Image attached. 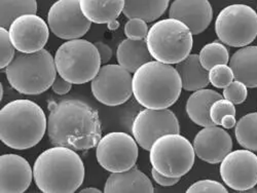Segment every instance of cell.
Returning <instances> with one entry per match:
<instances>
[{
	"instance_id": "obj_12",
	"label": "cell",
	"mask_w": 257,
	"mask_h": 193,
	"mask_svg": "<svg viewBox=\"0 0 257 193\" xmlns=\"http://www.w3.org/2000/svg\"><path fill=\"white\" fill-rule=\"evenodd\" d=\"M179 134V121L173 111L146 108L140 111L132 124V135L138 145L149 151L154 142L166 134Z\"/></svg>"
},
{
	"instance_id": "obj_40",
	"label": "cell",
	"mask_w": 257,
	"mask_h": 193,
	"mask_svg": "<svg viewBox=\"0 0 257 193\" xmlns=\"http://www.w3.org/2000/svg\"><path fill=\"white\" fill-rule=\"evenodd\" d=\"M79 192H81V193H87V192H95V193H100V192H102L100 189H98V188H95V187H88V188H83V189H81Z\"/></svg>"
},
{
	"instance_id": "obj_8",
	"label": "cell",
	"mask_w": 257,
	"mask_h": 193,
	"mask_svg": "<svg viewBox=\"0 0 257 193\" xmlns=\"http://www.w3.org/2000/svg\"><path fill=\"white\" fill-rule=\"evenodd\" d=\"M196 152L192 145L180 134H166L158 138L149 150V160L161 174L181 178L194 166Z\"/></svg>"
},
{
	"instance_id": "obj_41",
	"label": "cell",
	"mask_w": 257,
	"mask_h": 193,
	"mask_svg": "<svg viewBox=\"0 0 257 193\" xmlns=\"http://www.w3.org/2000/svg\"><path fill=\"white\" fill-rule=\"evenodd\" d=\"M0 89H2V93H0V98H4V85L0 84Z\"/></svg>"
},
{
	"instance_id": "obj_26",
	"label": "cell",
	"mask_w": 257,
	"mask_h": 193,
	"mask_svg": "<svg viewBox=\"0 0 257 193\" xmlns=\"http://www.w3.org/2000/svg\"><path fill=\"white\" fill-rule=\"evenodd\" d=\"M36 12V0H0V27L10 28L18 17Z\"/></svg>"
},
{
	"instance_id": "obj_23",
	"label": "cell",
	"mask_w": 257,
	"mask_h": 193,
	"mask_svg": "<svg viewBox=\"0 0 257 193\" xmlns=\"http://www.w3.org/2000/svg\"><path fill=\"white\" fill-rule=\"evenodd\" d=\"M116 59L119 65L131 73H134L143 64L154 60L145 39L132 40L128 38L118 45Z\"/></svg>"
},
{
	"instance_id": "obj_3",
	"label": "cell",
	"mask_w": 257,
	"mask_h": 193,
	"mask_svg": "<svg viewBox=\"0 0 257 193\" xmlns=\"http://www.w3.org/2000/svg\"><path fill=\"white\" fill-rule=\"evenodd\" d=\"M47 130L45 111L31 100L11 101L0 110V140L12 149L26 150L36 146Z\"/></svg>"
},
{
	"instance_id": "obj_24",
	"label": "cell",
	"mask_w": 257,
	"mask_h": 193,
	"mask_svg": "<svg viewBox=\"0 0 257 193\" xmlns=\"http://www.w3.org/2000/svg\"><path fill=\"white\" fill-rule=\"evenodd\" d=\"M83 15L95 24H108L122 13L124 0H79Z\"/></svg>"
},
{
	"instance_id": "obj_25",
	"label": "cell",
	"mask_w": 257,
	"mask_h": 193,
	"mask_svg": "<svg viewBox=\"0 0 257 193\" xmlns=\"http://www.w3.org/2000/svg\"><path fill=\"white\" fill-rule=\"evenodd\" d=\"M169 3L170 0H124L122 13L127 19L139 18L151 23L165 14Z\"/></svg>"
},
{
	"instance_id": "obj_13",
	"label": "cell",
	"mask_w": 257,
	"mask_h": 193,
	"mask_svg": "<svg viewBox=\"0 0 257 193\" xmlns=\"http://www.w3.org/2000/svg\"><path fill=\"white\" fill-rule=\"evenodd\" d=\"M92 22L81 11L79 0H57L48 13V25L54 35L71 40L85 35Z\"/></svg>"
},
{
	"instance_id": "obj_39",
	"label": "cell",
	"mask_w": 257,
	"mask_h": 193,
	"mask_svg": "<svg viewBox=\"0 0 257 193\" xmlns=\"http://www.w3.org/2000/svg\"><path fill=\"white\" fill-rule=\"evenodd\" d=\"M107 27H108V29L111 30V31L116 30V29H118V27H119V22H118L117 20L111 21V22H109L108 24H107Z\"/></svg>"
},
{
	"instance_id": "obj_2",
	"label": "cell",
	"mask_w": 257,
	"mask_h": 193,
	"mask_svg": "<svg viewBox=\"0 0 257 193\" xmlns=\"http://www.w3.org/2000/svg\"><path fill=\"white\" fill-rule=\"evenodd\" d=\"M84 164L73 149L54 146L41 152L33 165V179L44 193H72L84 180Z\"/></svg>"
},
{
	"instance_id": "obj_32",
	"label": "cell",
	"mask_w": 257,
	"mask_h": 193,
	"mask_svg": "<svg viewBox=\"0 0 257 193\" xmlns=\"http://www.w3.org/2000/svg\"><path fill=\"white\" fill-rule=\"evenodd\" d=\"M226 114L235 115L234 104L225 98H221L214 102L210 109V117L215 125H220L221 119Z\"/></svg>"
},
{
	"instance_id": "obj_14",
	"label": "cell",
	"mask_w": 257,
	"mask_h": 193,
	"mask_svg": "<svg viewBox=\"0 0 257 193\" xmlns=\"http://www.w3.org/2000/svg\"><path fill=\"white\" fill-rule=\"evenodd\" d=\"M219 171L226 186L247 191L257 185V155L245 148L230 151L220 162Z\"/></svg>"
},
{
	"instance_id": "obj_38",
	"label": "cell",
	"mask_w": 257,
	"mask_h": 193,
	"mask_svg": "<svg viewBox=\"0 0 257 193\" xmlns=\"http://www.w3.org/2000/svg\"><path fill=\"white\" fill-rule=\"evenodd\" d=\"M237 124V120H235V115L233 114H226L222 117L220 125L223 128H232Z\"/></svg>"
},
{
	"instance_id": "obj_37",
	"label": "cell",
	"mask_w": 257,
	"mask_h": 193,
	"mask_svg": "<svg viewBox=\"0 0 257 193\" xmlns=\"http://www.w3.org/2000/svg\"><path fill=\"white\" fill-rule=\"evenodd\" d=\"M100 54L102 64H106L107 62H109L112 58V50L110 49L109 46H107L106 44H103L101 41H97L94 44Z\"/></svg>"
},
{
	"instance_id": "obj_19",
	"label": "cell",
	"mask_w": 257,
	"mask_h": 193,
	"mask_svg": "<svg viewBox=\"0 0 257 193\" xmlns=\"http://www.w3.org/2000/svg\"><path fill=\"white\" fill-rule=\"evenodd\" d=\"M104 192L153 193L155 192V188L149 178L134 165L130 169L111 173L104 185Z\"/></svg>"
},
{
	"instance_id": "obj_7",
	"label": "cell",
	"mask_w": 257,
	"mask_h": 193,
	"mask_svg": "<svg viewBox=\"0 0 257 193\" xmlns=\"http://www.w3.org/2000/svg\"><path fill=\"white\" fill-rule=\"evenodd\" d=\"M57 72L72 84L92 81L101 68V57L92 42L77 38L64 42L55 54Z\"/></svg>"
},
{
	"instance_id": "obj_30",
	"label": "cell",
	"mask_w": 257,
	"mask_h": 193,
	"mask_svg": "<svg viewBox=\"0 0 257 193\" xmlns=\"http://www.w3.org/2000/svg\"><path fill=\"white\" fill-rule=\"evenodd\" d=\"M15 47L12 44L9 30L0 27V69L5 70L15 58Z\"/></svg>"
},
{
	"instance_id": "obj_34",
	"label": "cell",
	"mask_w": 257,
	"mask_h": 193,
	"mask_svg": "<svg viewBox=\"0 0 257 193\" xmlns=\"http://www.w3.org/2000/svg\"><path fill=\"white\" fill-rule=\"evenodd\" d=\"M187 193H201V192H219L227 193V189L221 183L214 180H200L189 186Z\"/></svg>"
},
{
	"instance_id": "obj_15",
	"label": "cell",
	"mask_w": 257,
	"mask_h": 193,
	"mask_svg": "<svg viewBox=\"0 0 257 193\" xmlns=\"http://www.w3.org/2000/svg\"><path fill=\"white\" fill-rule=\"evenodd\" d=\"M10 38L15 49L21 53H35L47 45L50 27L36 14L18 17L9 28Z\"/></svg>"
},
{
	"instance_id": "obj_11",
	"label": "cell",
	"mask_w": 257,
	"mask_h": 193,
	"mask_svg": "<svg viewBox=\"0 0 257 193\" xmlns=\"http://www.w3.org/2000/svg\"><path fill=\"white\" fill-rule=\"evenodd\" d=\"M93 96L106 106H118L133 95V76L122 66L108 64L100 68L91 81Z\"/></svg>"
},
{
	"instance_id": "obj_31",
	"label": "cell",
	"mask_w": 257,
	"mask_h": 193,
	"mask_svg": "<svg viewBox=\"0 0 257 193\" xmlns=\"http://www.w3.org/2000/svg\"><path fill=\"white\" fill-rule=\"evenodd\" d=\"M223 98L232 102L234 105L242 104L248 96V88L245 83L239 80H233L223 89Z\"/></svg>"
},
{
	"instance_id": "obj_33",
	"label": "cell",
	"mask_w": 257,
	"mask_h": 193,
	"mask_svg": "<svg viewBox=\"0 0 257 193\" xmlns=\"http://www.w3.org/2000/svg\"><path fill=\"white\" fill-rule=\"evenodd\" d=\"M148 33L147 22L139 18L128 19L124 25V35L132 40L145 39Z\"/></svg>"
},
{
	"instance_id": "obj_10",
	"label": "cell",
	"mask_w": 257,
	"mask_h": 193,
	"mask_svg": "<svg viewBox=\"0 0 257 193\" xmlns=\"http://www.w3.org/2000/svg\"><path fill=\"white\" fill-rule=\"evenodd\" d=\"M138 143L123 132H111L103 136L96 146L98 163L110 173L132 168L138 158Z\"/></svg>"
},
{
	"instance_id": "obj_20",
	"label": "cell",
	"mask_w": 257,
	"mask_h": 193,
	"mask_svg": "<svg viewBox=\"0 0 257 193\" xmlns=\"http://www.w3.org/2000/svg\"><path fill=\"white\" fill-rule=\"evenodd\" d=\"M228 64L235 80L242 81L247 88H257V46L241 48L231 56Z\"/></svg>"
},
{
	"instance_id": "obj_28",
	"label": "cell",
	"mask_w": 257,
	"mask_h": 193,
	"mask_svg": "<svg viewBox=\"0 0 257 193\" xmlns=\"http://www.w3.org/2000/svg\"><path fill=\"white\" fill-rule=\"evenodd\" d=\"M199 57L203 67L208 71L218 64H227L229 62L228 50L221 41H213L204 46Z\"/></svg>"
},
{
	"instance_id": "obj_27",
	"label": "cell",
	"mask_w": 257,
	"mask_h": 193,
	"mask_svg": "<svg viewBox=\"0 0 257 193\" xmlns=\"http://www.w3.org/2000/svg\"><path fill=\"white\" fill-rule=\"evenodd\" d=\"M234 136L243 148L257 151V112H251L235 124Z\"/></svg>"
},
{
	"instance_id": "obj_22",
	"label": "cell",
	"mask_w": 257,
	"mask_h": 193,
	"mask_svg": "<svg viewBox=\"0 0 257 193\" xmlns=\"http://www.w3.org/2000/svg\"><path fill=\"white\" fill-rule=\"evenodd\" d=\"M175 68L180 75L182 89L187 92L205 89L210 83L209 72L203 67L199 55L187 56L183 61L176 64Z\"/></svg>"
},
{
	"instance_id": "obj_9",
	"label": "cell",
	"mask_w": 257,
	"mask_h": 193,
	"mask_svg": "<svg viewBox=\"0 0 257 193\" xmlns=\"http://www.w3.org/2000/svg\"><path fill=\"white\" fill-rule=\"evenodd\" d=\"M215 32L218 39L226 46H249L257 37V13L246 5L228 6L216 18Z\"/></svg>"
},
{
	"instance_id": "obj_17",
	"label": "cell",
	"mask_w": 257,
	"mask_h": 193,
	"mask_svg": "<svg viewBox=\"0 0 257 193\" xmlns=\"http://www.w3.org/2000/svg\"><path fill=\"white\" fill-rule=\"evenodd\" d=\"M32 178L33 170L26 158L13 153L0 156V192L23 193Z\"/></svg>"
},
{
	"instance_id": "obj_35",
	"label": "cell",
	"mask_w": 257,
	"mask_h": 193,
	"mask_svg": "<svg viewBox=\"0 0 257 193\" xmlns=\"http://www.w3.org/2000/svg\"><path fill=\"white\" fill-rule=\"evenodd\" d=\"M72 88V83L67 81L65 78L62 76H57L55 81L52 84V90L57 95H66L70 92Z\"/></svg>"
},
{
	"instance_id": "obj_1",
	"label": "cell",
	"mask_w": 257,
	"mask_h": 193,
	"mask_svg": "<svg viewBox=\"0 0 257 193\" xmlns=\"http://www.w3.org/2000/svg\"><path fill=\"white\" fill-rule=\"evenodd\" d=\"M48 135L53 146L89 150L102 138L101 121L96 109L81 100L63 99L48 102Z\"/></svg>"
},
{
	"instance_id": "obj_36",
	"label": "cell",
	"mask_w": 257,
	"mask_h": 193,
	"mask_svg": "<svg viewBox=\"0 0 257 193\" xmlns=\"http://www.w3.org/2000/svg\"><path fill=\"white\" fill-rule=\"evenodd\" d=\"M152 176L154 180L161 186L164 187H169V186H173L176 183L179 182L180 178H173V177H168L163 174H161L160 171H158L156 168H152Z\"/></svg>"
},
{
	"instance_id": "obj_29",
	"label": "cell",
	"mask_w": 257,
	"mask_h": 193,
	"mask_svg": "<svg viewBox=\"0 0 257 193\" xmlns=\"http://www.w3.org/2000/svg\"><path fill=\"white\" fill-rule=\"evenodd\" d=\"M233 79L234 74L227 64H218L209 70L210 83L217 89H224Z\"/></svg>"
},
{
	"instance_id": "obj_6",
	"label": "cell",
	"mask_w": 257,
	"mask_h": 193,
	"mask_svg": "<svg viewBox=\"0 0 257 193\" xmlns=\"http://www.w3.org/2000/svg\"><path fill=\"white\" fill-rule=\"evenodd\" d=\"M190 29L180 20L169 18L158 21L145 38L153 58L166 64H177L190 55L194 38Z\"/></svg>"
},
{
	"instance_id": "obj_21",
	"label": "cell",
	"mask_w": 257,
	"mask_h": 193,
	"mask_svg": "<svg viewBox=\"0 0 257 193\" xmlns=\"http://www.w3.org/2000/svg\"><path fill=\"white\" fill-rule=\"evenodd\" d=\"M223 96L218 92L209 89H201L192 93L185 106V110L191 121L206 127L215 125L210 117L212 104L221 99Z\"/></svg>"
},
{
	"instance_id": "obj_16",
	"label": "cell",
	"mask_w": 257,
	"mask_h": 193,
	"mask_svg": "<svg viewBox=\"0 0 257 193\" xmlns=\"http://www.w3.org/2000/svg\"><path fill=\"white\" fill-rule=\"evenodd\" d=\"M196 155L203 161L216 164L231 151L232 140L224 128L217 125L206 126L194 139Z\"/></svg>"
},
{
	"instance_id": "obj_5",
	"label": "cell",
	"mask_w": 257,
	"mask_h": 193,
	"mask_svg": "<svg viewBox=\"0 0 257 193\" xmlns=\"http://www.w3.org/2000/svg\"><path fill=\"white\" fill-rule=\"evenodd\" d=\"M5 72L11 87L28 96L45 93L57 77L55 58L45 49L29 54L17 53Z\"/></svg>"
},
{
	"instance_id": "obj_4",
	"label": "cell",
	"mask_w": 257,
	"mask_h": 193,
	"mask_svg": "<svg viewBox=\"0 0 257 193\" xmlns=\"http://www.w3.org/2000/svg\"><path fill=\"white\" fill-rule=\"evenodd\" d=\"M182 81L175 67L160 61H149L133 75V95L145 108L167 109L180 97Z\"/></svg>"
},
{
	"instance_id": "obj_18",
	"label": "cell",
	"mask_w": 257,
	"mask_h": 193,
	"mask_svg": "<svg viewBox=\"0 0 257 193\" xmlns=\"http://www.w3.org/2000/svg\"><path fill=\"white\" fill-rule=\"evenodd\" d=\"M169 18L180 20L192 34L198 35L211 24L213 10L209 0H174L170 6Z\"/></svg>"
}]
</instances>
